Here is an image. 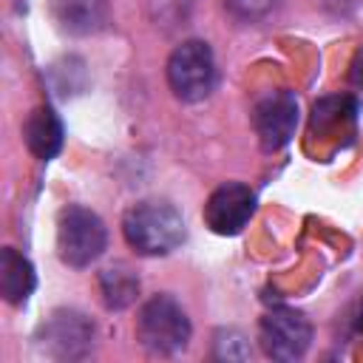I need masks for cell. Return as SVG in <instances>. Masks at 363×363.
I'll list each match as a JSON object with an SVG mask.
<instances>
[{
  "instance_id": "12",
  "label": "cell",
  "mask_w": 363,
  "mask_h": 363,
  "mask_svg": "<svg viewBox=\"0 0 363 363\" xmlns=\"http://www.w3.org/2000/svg\"><path fill=\"white\" fill-rule=\"evenodd\" d=\"M54 14L62 28L91 34L105 23V0H54Z\"/></svg>"
},
{
  "instance_id": "9",
  "label": "cell",
  "mask_w": 363,
  "mask_h": 363,
  "mask_svg": "<svg viewBox=\"0 0 363 363\" xmlns=\"http://www.w3.org/2000/svg\"><path fill=\"white\" fill-rule=\"evenodd\" d=\"M23 139L37 159H43V162L54 159L62 147V125H60L57 113L45 105L34 108L23 125Z\"/></svg>"
},
{
  "instance_id": "14",
  "label": "cell",
  "mask_w": 363,
  "mask_h": 363,
  "mask_svg": "<svg viewBox=\"0 0 363 363\" xmlns=\"http://www.w3.org/2000/svg\"><path fill=\"white\" fill-rule=\"evenodd\" d=\"M278 0H224V9L235 17V20H244V23H255L261 17H267L272 9H275Z\"/></svg>"
},
{
  "instance_id": "6",
  "label": "cell",
  "mask_w": 363,
  "mask_h": 363,
  "mask_svg": "<svg viewBox=\"0 0 363 363\" xmlns=\"http://www.w3.org/2000/svg\"><path fill=\"white\" fill-rule=\"evenodd\" d=\"M40 346L51 354V357H60V360H77V357H85L91 352V343H94V323L74 312V309H57L43 326H40V335H37Z\"/></svg>"
},
{
  "instance_id": "16",
  "label": "cell",
  "mask_w": 363,
  "mask_h": 363,
  "mask_svg": "<svg viewBox=\"0 0 363 363\" xmlns=\"http://www.w3.org/2000/svg\"><path fill=\"white\" fill-rule=\"evenodd\" d=\"M354 323H357V329L363 332V298H360V303H357V312H354Z\"/></svg>"
},
{
  "instance_id": "13",
  "label": "cell",
  "mask_w": 363,
  "mask_h": 363,
  "mask_svg": "<svg viewBox=\"0 0 363 363\" xmlns=\"http://www.w3.org/2000/svg\"><path fill=\"white\" fill-rule=\"evenodd\" d=\"M343 116H354V102L352 99H340V96H332V99H320L312 111V128L315 130H329V128H337L343 122Z\"/></svg>"
},
{
  "instance_id": "10",
  "label": "cell",
  "mask_w": 363,
  "mask_h": 363,
  "mask_svg": "<svg viewBox=\"0 0 363 363\" xmlns=\"http://www.w3.org/2000/svg\"><path fill=\"white\" fill-rule=\"evenodd\" d=\"M34 284L37 278L28 258L11 247H3L0 250V295L9 303H26L28 295L34 292Z\"/></svg>"
},
{
  "instance_id": "8",
  "label": "cell",
  "mask_w": 363,
  "mask_h": 363,
  "mask_svg": "<svg viewBox=\"0 0 363 363\" xmlns=\"http://www.w3.org/2000/svg\"><path fill=\"white\" fill-rule=\"evenodd\" d=\"M255 213V193L241 182H227L204 204V221L218 235H235Z\"/></svg>"
},
{
  "instance_id": "3",
  "label": "cell",
  "mask_w": 363,
  "mask_h": 363,
  "mask_svg": "<svg viewBox=\"0 0 363 363\" xmlns=\"http://www.w3.org/2000/svg\"><path fill=\"white\" fill-rule=\"evenodd\" d=\"M105 244H108V233L96 213L77 204L62 210L57 227V250L68 267L94 264L105 252Z\"/></svg>"
},
{
  "instance_id": "5",
  "label": "cell",
  "mask_w": 363,
  "mask_h": 363,
  "mask_svg": "<svg viewBox=\"0 0 363 363\" xmlns=\"http://www.w3.org/2000/svg\"><path fill=\"white\" fill-rule=\"evenodd\" d=\"M261 346L275 360H298L312 343V323L303 312L278 306L261 318Z\"/></svg>"
},
{
  "instance_id": "1",
  "label": "cell",
  "mask_w": 363,
  "mask_h": 363,
  "mask_svg": "<svg viewBox=\"0 0 363 363\" xmlns=\"http://www.w3.org/2000/svg\"><path fill=\"white\" fill-rule=\"evenodd\" d=\"M125 241L142 255H167L184 241V218L167 201H139L122 218Z\"/></svg>"
},
{
  "instance_id": "11",
  "label": "cell",
  "mask_w": 363,
  "mask_h": 363,
  "mask_svg": "<svg viewBox=\"0 0 363 363\" xmlns=\"http://www.w3.org/2000/svg\"><path fill=\"white\" fill-rule=\"evenodd\" d=\"M99 295L108 309H125L139 295V278L128 264H113L99 272Z\"/></svg>"
},
{
  "instance_id": "7",
  "label": "cell",
  "mask_w": 363,
  "mask_h": 363,
  "mask_svg": "<svg viewBox=\"0 0 363 363\" xmlns=\"http://www.w3.org/2000/svg\"><path fill=\"white\" fill-rule=\"evenodd\" d=\"M252 125L264 150H281L298 125V99L289 91H269L252 111Z\"/></svg>"
},
{
  "instance_id": "2",
  "label": "cell",
  "mask_w": 363,
  "mask_h": 363,
  "mask_svg": "<svg viewBox=\"0 0 363 363\" xmlns=\"http://www.w3.org/2000/svg\"><path fill=\"white\" fill-rule=\"evenodd\" d=\"M136 337L153 354H176L190 340V320L182 303L170 295H153L145 301L136 318Z\"/></svg>"
},
{
  "instance_id": "15",
  "label": "cell",
  "mask_w": 363,
  "mask_h": 363,
  "mask_svg": "<svg viewBox=\"0 0 363 363\" xmlns=\"http://www.w3.org/2000/svg\"><path fill=\"white\" fill-rule=\"evenodd\" d=\"M349 79L354 82V85H360L363 88V48L354 54V60H352V71H349Z\"/></svg>"
},
{
  "instance_id": "4",
  "label": "cell",
  "mask_w": 363,
  "mask_h": 363,
  "mask_svg": "<svg viewBox=\"0 0 363 363\" xmlns=\"http://www.w3.org/2000/svg\"><path fill=\"white\" fill-rule=\"evenodd\" d=\"M167 82L170 91L184 102L204 99L216 85V60L207 43L187 40L173 48L167 60Z\"/></svg>"
}]
</instances>
